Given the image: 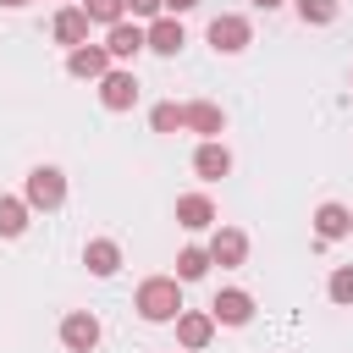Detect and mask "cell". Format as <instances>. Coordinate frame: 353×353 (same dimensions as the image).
Listing matches in <instances>:
<instances>
[{"label": "cell", "instance_id": "obj_1", "mask_svg": "<svg viewBox=\"0 0 353 353\" xmlns=\"http://www.w3.org/2000/svg\"><path fill=\"white\" fill-rule=\"evenodd\" d=\"M132 309H138L149 325H176V314L188 309V303H182V281H176V276H149V281H138Z\"/></svg>", "mask_w": 353, "mask_h": 353}, {"label": "cell", "instance_id": "obj_2", "mask_svg": "<svg viewBox=\"0 0 353 353\" xmlns=\"http://www.w3.org/2000/svg\"><path fill=\"white\" fill-rule=\"evenodd\" d=\"M22 199H28V210H61L66 204V171L61 165H33L28 182H22Z\"/></svg>", "mask_w": 353, "mask_h": 353}, {"label": "cell", "instance_id": "obj_3", "mask_svg": "<svg viewBox=\"0 0 353 353\" xmlns=\"http://www.w3.org/2000/svg\"><path fill=\"white\" fill-rule=\"evenodd\" d=\"M254 44V22L243 17V11H221L215 22H210V50L215 55H243Z\"/></svg>", "mask_w": 353, "mask_h": 353}, {"label": "cell", "instance_id": "obj_4", "mask_svg": "<svg viewBox=\"0 0 353 353\" xmlns=\"http://www.w3.org/2000/svg\"><path fill=\"white\" fill-rule=\"evenodd\" d=\"M99 105H105V110H132V105H138V77H132V66H110V72L99 77Z\"/></svg>", "mask_w": 353, "mask_h": 353}, {"label": "cell", "instance_id": "obj_5", "mask_svg": "<svg viewBox=\"0 0 353 353\" xmlns=\"http://www.w3.org/2000/svg\"><path fill=\"white\" fill-rule=\"evenodd\" d=\"M61 347H66V353H94V347H99V320H94L88 309L61 314Z\"/></svg>", "mask_w": 353, "mask_h": 353}, {"label": "cell", "instance_id": "obj_6", "mask_svg": "<svg viewBox=\"0 0 353 353\" xmlns=\"http://www.w3.org/2000/svg\"><path fill=\"white\" fill-rule=\"evenodd\" d=\"M105 50H110V61H138L143 50H149V28L143 22H116L110 33H105Z\"/></svg>", "mask_w": 353, "mask_h": 353}, {"label": "cell", "instance_id": "obj_7", "mask_svg": "<svg viewBox=\"0 0 353 353\" xmlns=\"http://www.w3.org/2000/svg\"><path fill=\"white\" fill-rule=\"evenodd\" d=\"M182 121H188V132H199L204 143L226 132V110H221L215 99H188V105H182Z\"/></svg>", "mask_w": 353, "mask_h": 353}, {"label": "cell", "instance_id": "obj_8", "mask_svg": "<svg viewBox=\"0 0 353 353\" xmlns=\"http://www.w3.org/2000/svg\"><path fill=\"white\" fill-rule=\"evenodd\" d=\"M66 72L83 77V83H99L110 72V50L105 44H77V50H66Z\"/></svg>", "mask_w": 353, "mask_h": 353}, {"label": "cell", "instance_id": "obj_9", "mask_svg": "<svg viewBox=\"0 0 353 353\" xmlns=\"http://www.w3.org/2000/svg\"><path fill=\"white\" fill-rule=\"evenodd\" d=\"M83 265H88V276L110 281V276L121 270V243H116V237H88V243H83Z\"/></svg>", "mask_w": 353, "mask_h": 353}, {"label": "cell", "instance_id": "obj_10", "mask_svg": "<svg viewBox=\"0 0 353 353\" xmlns=\"http://www.w3.org/2000/svg\"><path fill=\"white\" fill-rule=\"evenodd\" d=\"M210 314H215V325H248L254 320V298L243 287H221L215 303H210Z\"/></svg>", "mask_w": 353, "mask_h": 353}, {"label": "cell", "instance_id": "obj_11", "mask_svg": "<svg viewBox=\"0 0 353 353\" xmlns=\"http://www.w3.org/2000/svg\"><path fill=\"white\" fill-rule=\"evenodd\" d=\"M210 336H215V314H210V309H182V314H176V342H182L188 353L210 347Z\"/></svg>", "mask_w": 353, "mask_h": 353}, {"label": "cell", "instance_id": "obj_12", "mask_svg": "<svg viewBox=\"0 0 353 353\" xmlns=\"http://www.w3.org/2000/svg\"><path fill=\"white\" fill-rule=\"evenodd\" d=\"M88 11L83 6H61L55 11V22H50V33H55V44H66V50H77V44H88Z\"/></svg>", "mask_w": 353, "mask_h": 353}, {"label": "cell", "instance_id": "obj_13", "mask_svg": "<svg viewBox=\"0 0 353 353\" xmlns=\"http://www.w3.org/2000/svg\"><path fill=\"white\" fill-rule=\"evenodd\" d=\"M176 226L182 232H210L215 226V199L210 193H182L176 199Z\"/></svg>", "mask_w": 353, "mask_h": 353}, {"label": "cell", "instance_id": "obj_14", "mask_svg": "<svg viewBox=\"0 0 353 353\" xmlns=\"http://www.w3.org/2000/svg\"><path fill=\"white\" fill-rule=\"evenodd\" d=\"M347 232H353V210L336 204V199H325V204L314 210V237H320V243H342Z\"/></svg>", "mask_w": 353, "mask_h": 353}, {"label": "cell", "instance_id": "obj_15", "mask_svg": "<svg viewBox=\"0 0 353 353\" xmlns=\"http://www.w3.org/2000/svg\"><path fill=\"white\" fill-rule=\"evenodd\" d=\"M193 171H199V182H221V176L232 171V149H226L221 138L199 143V149H193Z\"/></svg>", "mask_w": 353, "mask_h": 353}, {"label": "cell", "instance_id": "obj_16", "mask_svg": "<svg viewBox=\"0 0 353 353\" xmlns=\"http://www.w3.org/2000/svg\"><path fill=\"white\" fill-rule=\"evenodd\" d=\"M210 259L215 265H243L248 259V232H237V226H215V237H210Z\"/></svg>", "mask_w": 353, "mask_h": 353}, {"label": "cell", "instance_id": "obj_17", "mask_svg": "<svg viewBox=\"0 0 353 353\" xmlns=\"http://www.w3.org/2000/svg\"><path fill=\"white\" fill-rule=\"evenodd\" d=\"M182 44H188V33H182L176 17H154V22H149V50H154V55L171 61V55H182Z\"/></svg>", "mask_w": 353, "mask_h": 353}, {"label": "cell", "instance_id": "obj_18", "mask_svg": "<svg viewBox=\"0 0 353 353\" xmlns=\"http://www.w3.org/2000/svg\"><path fill=\"white\" fill-rule=\"evenodd\" d=\"M210 265H215V259H210V248L188 243V248L176 254V281H182V287H188V281H204V276H210Z\"/></svg>", "mask_w": 353, "mask_h": 353}, {"label": "cell", "instance_id": "obj_19", "mask_svg": "<svg viewBox=\"0 0 353 353\" xmlns=\"http://www.w3.org/2000/svg\"><path fill=\"white\" fill-rule=\"evenodd\" d=\"M28 199H17V193H0V237H22L28 232Z\"/></svg>", "mask_w": 353, "mask_h": 353}, {"label": "cell", "instance_id": "obj_20", "mask_svg": "<svg viewBox=\"0 0 353 353\" xmlns=\"http://www.w3.org/2000/svg\"><path fill=\"white\" fill-rule=\"evenodd\" d=\"M149 127H154V132H165V138H171V132H188V121H182V105H176V99H160V105L149 110Z\"/></svg>", "mask_w": 353, "mask_h": 353}, {"label": "cell", "instance_id": "obj_21", "mask_svg": "<svg viewBox=\"0 0 353 353\" xmlns=\"http://www.w3.org/2000/svg\"><path fill=\"white\" fill-rule=\"evenodd\" d=\"M292 11H298V22H309V28L336 22V0H292Z\"/></svg>", "mask_w": 353, "mask_h": 353}, {"label": "cell", "instance_id": "obj_22", "mask_svg": "<svg viewBox=\"0 0 353 353\" xmlns=\"http://www.w3.org/2000/svg\"><path fill=\"white\" fill-rule=\"evenodd\" d=\"M325 298H331V303H342V309H353V265H336V270H331Z\"/></svg>", "mask_w": 353, "mask_h": 353}, {"label": "cell", "instance_id": "obj_23", "mask_svg": "<svg viewBox=\"0 0 353 353\" xmlns=\"http://www.w3.org/2000/svg\"><path fill=\"white\" fill-rule=\"evenodd\" d=\"M83 11H88V22H105V28L127 22V0H83Z\"/></svg>", "mask_w": 353, "mask_h": 353}, {"label": "cell", "instance_id": "obj_24", "mask_svg": "<svg viewBox=\"0 0 353 353\" xmlns=\"http://www.w3.org/2000/svg\"><path fill=\"white\" fill-rule=\"evenodd\" d=\"M127 17L132 22H154V17H165V0H127Z\"/></svg>", "mask_w": 353, "mask_h": 353}, {"label": "cell", "instance_id": "obj_25", "mask_svg": "<svg viewBox=\"0 0 353 353\" xmlns=\"http://www.w3.org/2000/svg\"><path fill=\"white\" fill-rule=\"evenodd\" d=\"M199 0H165V17H182V11H193Z\"/></svg>", "mask_w": 353, "mask_h": 353}, {"label": "cell", "instance_id": "obj_26", "mask_svg": "<svg viewBox=\"0 0 353 353\" xmlns=\"http://www.w3.org/2000/svg\"><path fill=\"white\" fill-rule=\"evenodd\" d=\"M287 0H254V11H281Z\"/></svg>", "mask_w": 353, "mask_h": 353}, {"label": "cell", "instance_id": "obj_27", "mask_svg": "<svg viewBox=\"0 0 353 353\" xmlns=\"http://www.w3.org/2000/svg\"><path fill=\"white\" fill-rule=\"evenodd\" d=\"M0 6H6V11H22V6H33V0H0Z\"/></svg>", "mask_w": 353, "mask_h": 353}, {"label": "cell", "instance_id": "obj_28", "mask_svg": "<svg viewBox=\"0 0 353 353\" xmlns=\"http://www.w3.org/2000/svg\"><path fill=\"white\" fill-rule=\"evenodd\" d=\"M347 83H353V72H347Z\"/></svg>", "mask_w": 353, "mask_h": 353}]
</instances>
